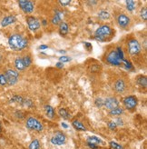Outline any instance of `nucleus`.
<instances>
[{"instance_id": "f257e3e1", "label": "nucleus", "mask_w": 147, "mask_h": 149, "mask_svg": "<svg viewBox=\"0 0 147 149\" xmlns=\"http://www.w3.org/2000/svg\"><path fill=\"white\" fill-rule=\"evenodd\" d=\"M8 44L9 46L15 51H21L23 49H25L27 46V40L23 37L21 35L15 34L12 35L8 39Z\"/></svg>"}, {"instance_id": "f03ea898", "label": "nucleus", "mask_w": 147, "mask_h": 149, "mask_svg": "<svg viewBox=\"0 0 147 149\" xmlns=\"http://www.w3.org/2000/svg\"><path fill=\"white\" fill-rule=\"evenodd\" d=\"M114 30L109 26H102L96 29L95 33V38L100 42H104L111 39V37L114 35Z\"/></svg>"}, {"instance_id": "7ed1b4c3", "label": "nucleus", "mask_w": 147, "mask_h": 149, "mask_svg": "<svg viewBox=\"0 0 147 149\" xmlns=\"http://www.w3.org/2000/svg\"><path fill=\"white\" fill-rule=\"evenodd\" d=\"M128 52L131 56H136L141 52V46L140 43L135 38H130L128 40Z\"/></svg>"}, {"instance_id": "20e7f679", "label": "nucleus", "mask_w": 147, "mask_h": 149, "mask_svg": "<svg viewBox=\"0 0 147 149\" xmlns=\"http://www.w3.org/2000/svg\"><path fill=\"white\" fill-rule=\"evenodd\" d=\"M5 80H7V84L8 86H14L18 80V72L14 69H8L5 71Z\"/></svg>"}, {"instance_id": "39448f33", "label": "nucleus", "mask_w": 147, "mask_h": 149, "mask_svg": "<svg viewBox=\"0 0 147 149\" xmlns=\"http://www.w3.org/2000/svg\"><path fill=\"white\" fill-rule=\"evenodd\" d=\"M116 21L118 26L123 29H127L131 26V18L125 14H120L116 17Z\"/></svg>"}, {"instance_id": "423d86ee", "label": "nucleus", "mask_w": 147, "mask_h": 149, "mask_svg": "<svg viewBox=\"0 0 147 149\" xmlns=\"http://www.w3.org/2000/svg\"><path fill=\"white\" fill-rule=\"evenodd\" d=\"M26 127L31 130H36L38 132H41L43 130V125L41 124L37 119L34 117H29L26 120Z\"/></svg>"}, {"instance_id": "0eeeda50", "label": "nucleus", "mask_w": 147, "mask_h": 149, "mask_svg": "<svg viewBox=\"0 0 147 149\" xmlns=\"http://www.w3.org/2000/svg\"><path fill=\"white\" fill-rule=\"evenodd\" d=\"M18 5L20 8L24 11L26 14L32 13L35 9L34 3L32 1H29V0H20V1H18Z\"/></svg>"}, {"instance_id": "6e6552de", "label": "nucleus", "mask_w": 147, "mask_h": 149, "mask_svg": "<svg viewBox=\"0 0 147 149\" xmlns=\"http://www.w3.org/2000/svg\"><path fill=\"white\" fill-rule=\"evenodd\" d=\"M106 61L113 65H122V61L118 57V55H117L115 50H112L111 52L108 53V55L106 56Z\"/></svg>"}, {"instance_id": "1a4fd4ad", "label": "nucleus", "mask_w": 147, "mask_h": 149, "mask_svg": "<svg viewBox=\"0 0 147 149\" xmlns=\"http://www.w3.org/2000/svg\"><path fill=\"white\" fill-rule=\"evenodd\" d=\"M123 105L129 110L134 109L137 105V98L134 96H129L123 99Z\"/></svg>"}, {"instance_id": "9d476101", "label": "nucleus", "mask_w": 147, "mask_h": 149, "mask_svg": "<svg viewBox=\"0 0 147 149\" xmlns=\"http://www.w3.org/2000/svg\"><path fill=\"white\" fill-rule=\"evenodd\" d=\"M26 23L29 29L32 31H37L40 28V22L34 16H27L26 17Z\"/></svg>"}, {"instance_id": "9b49d317", "label": "nucleus", "mask_w": 147, "mask_h": 149, "mask_svg": "<svg viewBox=\"0 0 147 149\" xmlns=\"http://www.w3.org/2000/svg\"><path fill=\"white\" fill-rule=\"evenodd\" d=\"M66 142V135L61 132H56V135L51 138V143L56 146H62Z\"/></svg>"}, {"instance_id": "f8f14e48", "label": "nucleus", "mask_w": 147, "mask_h": 149, "mask_svg": "<svg viewBox=\"0 0 147 149\" xmlns=\"http://www.w3.org/2000/svg\"><path fill=\"white\" fill-rule=\"evenodd\" d=\"M104 105L106 107L107 109L113 110L116 107H119V102L114 97H108L105 100H104Z\"/></svg>"}, {"instance_id": "ddd939ff", "label": "nucleus", "mask_w": 147, "mask_h": 149, "mask_svg": "<svg viewBox=\"0 0 147 149\" xmlns=\"http://www.w3.org/2000/svg\"><path fill=\"white\" fill-rule=\"evenodd\" d=\"M114 88L115 92H117L118 94H123V92H125V88H126V85H125V81H123V79H118L114 83Z\"/></svg>"}, {"instance_id": "4468645a", "label": "nucleus", "mask_w": 147, "mask_h": 149, "mask_svg": "<svg viewBox=\"0 0 147 149\" xmlns=\"http://www.w3.org/2000/svg\"><path fill=\"white\" fill-rule=\"evenodd\" d=\"M16 21V17L14 16H5V18L2 20L1 22V26L3 27H7L9 25H11V24H13Z\"/></svg>"}, {"instance_id": "2eb2a0df", "label": "nucleus", "mask_w": 147, "mask_h": 149, "mask_svg": "<svg viewBox=\"0 0 147 149\" xmlns=\"http://www.w3.org/2000/svg\"><path fill=\"white\" fill-rule=\"evenodd\" d=\"M15 67L18 71H24L26 69V67L23 62V58L21 57H17L15 60Z\"/></svg>"}, {"instance_id": "dca6fc26", "label": "nucleus", "mask_w": 147, "mask_h": 149, "mask_svg": "<svg viewBox=\"0 0 147 149\" xmlns=\"http://www.w3.org/2000/svg\"><path fill=\"white\" fill-rule=\"evenodd\" d=\"M62 15H63V13L61 11L56 10V14H55L54 17H53V19H52V23L54 24V25H58V24H59L61 22V20H62Z\"/></svg>"}, {"instance_id": "f3484780", "label": "nucleus", "mask_w": 147, "mask_h": 149, "mask_svg": "<svg viewBox=\"0 0 147 149\" xmlns=\"http://www.w3.org/2000/svg\"><path fill=\"white\" fill-rule=\"evenodd\" d=\"M68 30H69V27H68V25L66 23H64V22H62L60 23V26H59V33L61 35H67L68 33Z\"/></svg>"}, {"instance_id": "a211bd4d", "label": "nucleus", "mask_w": 147, "mask_h": 149, "mask_svg": "<svg viewBox=\"0 0 147 149\" xmlns=\"http://www.w3.org/2000/svg\"><path fill=\"white\" fill-rule=\"evenodd\" d=\"M100 143H102L101 139L98 138L97 136H89V137L87 138V144H90V145H93V146H96L99 145Z\"/></svg>"}, {"instance_id": "6ab92c4d", "label": "nucleus", "mask_w": 147, "mask_h": 149, "mask_svg": "<svg viewBox=\"0 0 147 149\" xmlns=\"http://www.w3.org/2000/svg\"><path fill=\"white\" fill-rule=\"evenodd\" d=\"M98 17L101 20H107V19H109L110 18V13L108 11H106V10H101V11H99L98 12Z\"/></svg>"}, {"instance_id": "aec40b11", "label": "nucleus", "mask_w": 147, "mask_h": 149, "mask_svg": "<svg viewBox=\"0 0 147 149\" xmlns=\"http://www.w3.org/2000/svg\"><path fill=\"white\" fill-rule=\"evenodd\" d=\"M45 114L49 118H53L55 116V111L53 109V107L50 105H45Z\"/></svg>"}, {"instance_id": "412c9836", "label": "nucleus", "mask_w": 147, "mask_h": 149, "mask_svg": "<svg viewBox=\"0 0 147 149\" xmlns=\"http://www.w3.org/2000/svg\"><path fill=\"white\" fill-rule=\"evenodd\" d=\"M72 125H73V127H74L76 130H80V131H85V130H86V128L85 127L84 125L82 124L81 122L77 121V120H75V121L72 123Z\"/></svg>"}, {"instance_id": "4be33fe9", "label": "nucleus", "mask_w": 147, "mask_h": 149, "mask_svg": "<svg viewBox=\"0 0 147 149\" xmlns=\"http://www.w3.org/2000/svg\"><path fill=\"white\" fill-rule=\"evenodd\" d=\"M136 7V3L134 1H126V8L128 11L133 12Z\"/></svg>"}, {"instance_id": "5701e85b", "label": "nucleus", "mask_w": 147, "mask_h": 149, "mask_svg": "<svg viewBox=\"0 0 147 149\" xmlns=\"http://www.w3.org/2000/svg\"><path fill=\"white\" fill-rule=\"evenodd\" d=\"M123 113V110L121 108V107H116V108L110 110V115L111 116H120Z\"/></svg>"}, {"instance_id": "b1692460", "label": "nucleus", "mask_w": 147, "mask_h": 149, "mask_svg": "<svg viewBox=\"0 0 147 149\" xmlns=\"http://www.w3.org/2000/svg\"><path fill=\"white\" fill-rule=\"evenodd\" d=\"M137 83H138L140 86H142L144 87H146V86H147V79H146V77L145 76H139L138 78H137Z\"/></svg>"}, {"instance_id": "393cba45", "label": "nucleus", "mask_w": 147, "mask_h": 149, "mask_svg": "<svg viewBox=\"0 0 147 149\" xmlns=\"http://www.w3.org/2000/svg\"><path fill=\"white\" fill-rule=\"evenodd\" d=\"M59 115L61 117H63L64 119H69L70 118V115L69 113L64 109V108H61L59 109Z\"/></svg>"}, {"instance_id": "a878e982", "label": "nucleus", "mask_w": 147, "mask_h": 149, "mask_svg": "<svg viewBox=\"0 0 147 149\" xmlns=\"http://www.w3.org/2000/svg\"><path fill=\"white\" fill-rule=\"evenodd\" d=\"M39 147H40V144L37 139H35L34 141H32L30 146H29V149H39Z\"/></svg>"}, {"instance_id": "bb28decb", "label": "nucleus", "mask_w": 147, "mask_h": 149, "mask_svg": "<svg viewBox=\"0 0 147 149\" xmlns=\"http://www.w3.org/2000/svg\"><path fill=\"white\" fill-rule=\"evenodd\" d=\"M23 62H24V65H25L26 67H30L31 64H32V60H31V58L29 56H26L24 58H23Z\"/></svg>"}, {"instance_id": "cd10ccee", "label": "nucleus", "mask_w": 147, "mask_h": 149, "mask_svg": "<svg viewBox=\"0 0 147 149\" xmlns=\"http://www.w3.org/2000/svg\"><path fill=\"white\" fill-rule=\"evenodd\" d=\"M116 53H117V55H118V57L120 58V60L121 61H123V59H125V56H123V50H122V48L120 46H118L116 48Z\"/></svg>"}, {"instance_id": "c85d7f7f", "label": "nucleus", "mask_w": 147, "mask_h": 149, "mask_svg": "<svg viewBox=\"0 0 147 149\" xmlns=\"http://www.w3.org/2000/svg\"><path fill=\"white\" fill-rule=\"evenodd\" d=\"M140 15H141V17L143 18V20L145 21L147 19V9H146V7L142 8V10H141V12H140Z\"/></svg>"}, {"instance_id": "c756f323", "label": "nucleus", "mask_w": 147, "mask_h": 149, "mask_svg": "<svg viewBox=\"0 0 147 149\" xmlns=\"http://www.w3.org/2000/svg\"><path fill=\"white\" fill-rule=\"evenodd\" d=\"M122 64L125 65V67L126 69H128V70L133 69V65H132V64H131L130 62H129V61L125 60V59H123V60L122 61Z\"/></svg>"}, {"instance_id": "7c9ffc66", "label": "nucleus", "mask_w": 147, "mask_h": 149, "mask_svg": "<svg viewBox=\"0 0 147 149\" xmlns=\"http://www.w3.org/2000/svg\"><path fill=\"white\" fill-rule=\"evenodd\" d=\"M11 100H12V102H16V103H20V104H23V102H24V99H23V97H21L19 96L14 97Z\"/></svg>"}, {"instance_id": "2f4dec72", "label": "nucleus", "mask_w": 147, "mask_h": 149, "mask_svg": "<svg viewBox=\"0 0 147 149\" xmlns=\"http://www.w3.org/2000/svg\"><path fill=\"white\" fill-rule=\"evenodd\" d=\"M59 61L61 63H66V62H69V61H71V58H70L69 56H62L59 57Z\"/></svg>"}, {"instance_id": "473e14b6", "label": "nucleus", "mask_w": 147, "mask_h": 149, "mask_svg": "<svg viewBox=\"0 0 147 149\" xmlns=\"http://www.w3.org/2000/svg\"><path fill=\"white\" fill-rule=\"evenodd\" d=\"M0 85L1 86H5L7 84V80H5V77L3 74H0Z\"/></svg>"}, {"instance_id": "72a5a7b5", "label": "nucleus", "mask_w": 147, "mask_h": 149, "mask_svg": "<svg viewBox=\"0 0 147 149\" xmlns=\"http://www.w3.org/2000/svg\"><path fill=\"white\" fill-rule=\"evenodd\" d=\"M110 146H112V148H114V149H122V146H120L119 144H117V143L115 142H111L110 143Z\"/></svg>"}, {"instance_id": "f704fd0d", "label": "nucleus", "mask_w": 147, "mask_h": 149, "mask_svg": "<svg viewBox=\"0 0 147 149\" xmlns=\"http://www.w3.org/2000/svg\"><path fill=\"white\" fill-rule=\"evenodd\" d=\"M96 106H98V107H102V106L104 105V100H103L102 98H97V99L96 100Z\"/></svg>"}, {"instance_id": "c9c22d12", "label": "nucleus", "mask_w": 147, "mask_h": 149, "mask_svg": "<svg viewBox=\"0 0 147 149\" xmlns=\"http://www.w3.org/2000/svg\"><path fill=\"white\" fill-rule=\"evenodd\" d=\"M116 124H115V122H114V121H110L109 123H108V127L111 129V130H114L115 128H116Z\"/></svg>"}, {"instance_id": "e433bc0d", "label": "nucleus", "mask_w": 147, "mask_h": 149, "mask_svg": "<svg viewBox=\"0 0 147 149\" xmlns=\"http://www.w3.org/2000/svg\"><path fill=\"white\" fill-rule=\"evenodd\" d=\"M59 3L63 5V7H66V5H68L70 3H71V1H70V0H60Z\"/></svg>"}, {"instance_id": "4c0bfd02", "label": "nucleus", "mask_w": 147, "mask_h": 149, "mask_svg": "<svg viewBox=\"0 0 147 149\" xmlns=\"http://www.w3.org/2000/svg\"><path fill=\"white\" fill-rule=\"evenodd\" d=\"M84 45L85 46V47H86L87 49H89V50H90V49H92V44H91V43L85 42V43H84Z\"/></svg>"}, {"instance_id": "58836bf2", "label": "nucleus", "mask_w": 147, "mask_h": 149, "mask_svg": "<svg viewBox=\"0 0 147 149\" xmlns=\"http://www.w3.org/2000/svg\"><path fill=\"white\" fill-rule=\"evenodd\" d=\"M116 121H117V122H115L116 126H123V120H122V119H120V118H118V119H117Z\"/></svg>"}, {"instance_id": "ea45409f", "label": "nucleus", "mask_w": 147, "mask_h": 149, "mask_svg": "<svg viewBox=\"0 0 147 149\" xmlns=\"http://www.w3.org/2000/svg\"><path fill=\"white\" fill-rule=\"evenodd\" d=\"M47 48H48V46H45V45H42V46H39V49L40 50H45V49H47Z\"/></svg>"}, {"instance_id": "a19ab883", "label": "nucleus", "mask_w": 147, "mask_h": 149, "mask_svg": "<svg viewBox=\"0 0 147 149\" xmlns=\"http://www.w3.org/2000/svg\"><path fill=\"white\" fill-rule=\"evenodd\" d=\"M56 65V67H58V68H63L64 67V64L61 63V62H58Z\"/></svg>"}, {"instance_id": "79ce46f5", "label": "nucleus", "mask_w": 147, "mask_h": 149, "mask_svg": "<svg viewBox=\"0 0 147 149\" xmlns=\"http://www.w3.org/2000/svg\"><path fill=\"white\" fill-rule=\"evenodd\" d=\"M62 127H63L64 128H68V125L66 124V123H62Z\"/></svg>"}, {"instance_id": "37998d69", "label": "nucleus", "mask_w": 147, "mask_h": 149, "mask_svg": "<svg viewBox=\"0 0 147 149\" xmlns=\"http://www.w3.org/2000/svg\"><path fill=\"white\" fill-rule=\"evenodd\" d=\"M59 53H61V54H64V53H66V51H64V50H60V51H59Z\"/></svg>"}, {"instance_id": "c03bdc74", "label": "nucleus", "mask_w": 147, "mask_h": 149, "mask_svg": "<svg viewBox=\"0 0 147 149\" xmlns=\"http://www.w3.org/2000/svg\"><path fill=\"white\" fill-rule=\"evenodd\" d=\"M43 24H44V25H46V21L45 20H43Z\"/></svg>"}, {"instance_id": "a18cd8bd", "label": "nucleus", "mask_w": 147, "mask_h": 149, "mask_svg": "<svg viewBox=\"0 0 147 149\" xmlns=\"http://www.w3.org/2000/svg\"><path fill=\"white\" fill-rule=\"evenodd\" d=\"M0 132H1V126H0Z\"/></svg>"}]
</instances>
